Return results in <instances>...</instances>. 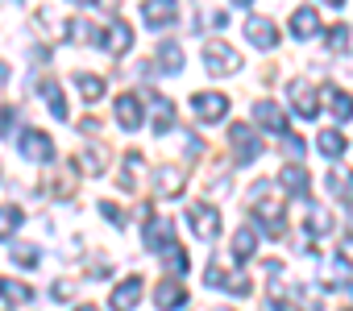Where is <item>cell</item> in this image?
<instances>
[{
	"instance_id": "cell-25",
	"label": "cell",
	"mask_w": 353,
	"mask_h": 311,
	"mask_svg": "<svg viewBox=\"0 0 353 311\" xmlns=\"http://www.w3.org/2000/svg\"><path fill=\"white\" fill-rule=\"evenodd\" d=\"M254 249H258V233H254V228H241V233L233 237V261H250Z\"/></svg>"
},
{
	"instance_id": "cell-41",
	"label": "cell",
	"mask_w": 353,
	"mask_h": 311,
	"mask_svg": "<svg viewBox=\"0 0 353 311\" xmlns=\"http://www.w3.org/2000/svg\"><path fill=\"white\" fill-rule=\"evenodd\" d=\"M100 125H96V116H88V120H79V133H96Z\"/></svg>"
},
{
	"instance_id": "cell-1",
	"label": "cell",
	"mask_w": 353,
	"mask_h": 311,
	"mask_svg": "<svg viewBox=\"0 0 353 311\" xmlns=\"http://www.w3.org/2000/svg\"><path fill=\"white\" fill-rule=\"evenodd\" d=\"M250 195H254V216L266 220V237H283L287 233V224H283V200L270 191V183H258Z\"/></svg>"
},
{
	"instance_id": "cell-18",
	"label": "cell",
	"mask_w": 353,
	"mask_h": 311,
	"mask_svg": "<svg viewBox=\"0 0 353 311\" xmlns=\"http://www.w3.org/2000/svg\"><path fill=\"white\" fill-rule=\"evenodd\" d=\"M320 100L328 104V112H332L336 120H349V116H353V96H349V92H341V87L328 83V87L320 92Z\"/></svg>"
},
{
	"instance_id": "cell-45",
	"label": "cell",
	"mask_w": 353,
	"mask_h": 311,
	"mask_svg": "<svg viewBox=\"0 0 353 311\" xmlns=\"http://www.w3.org/2000/svg\"><path fill=\"white\" fill-rule=\"evenodd\" d=\"M0 75H5V67H0Z\"/></svg>"
},
{
	"instance_id": "cell-39",
	"label": "cell",
	"mask_w": 353,
	"mask_h": 311,
	"mask_svg": "<svg viewBox=\"0 0 353 311\" xmlns=\"http://www.w3.org/2000/svg\"><path fill=\"white\" fill-rule=\"evenodd\" d=\"M341 261H345V266H353V237H345V241H341Z\"/></svg>"
},
{
	"instance_id": "cell-2",
	"label": "cell",
	"mask_w": 353,
	"mask_h": 311,
	"mask_svg": "<svg viewBox=\"0 0 353 311\" xmlns=\"http://www.w3.org/2000/svg\"><path fill=\"white\" fill-rule=\"evenodd\" d=\"M204 67H208L212 75H233V71L241 67V54H237L233 46H225V42H208V46H204Z\"/></svg>"
},
{
	"instance_id": "cell-44",
	"label": "cell",
	"mask_w": 353,
	"mask_h": 311,
	"mask_svg": "<svg viewBox=\"0 0 353 311\" xmlns=\"http://www.w3.org/2000/svg\"><path fill=\"white\" fill-rule=\"evenodd\" d=\"M233 5H250V0H233Z\"/></svg>"
},
{
	"instance_id": "cell-35",
	"label": "cell",
	"mask_w": 353,
	"mask_h": 311,
	"mask_svg": "<svg viewBox=\"0 0 353 311\" xmlns=\"http://www.w3.org/2000/svg\"><path fill=\"white\" fill-rule=\"evenodd\" d=\"M349 46V25H332L328 30V50H345Z\"/></svg>"
},
{
	"instance_id": "cell-23",
	"label": "cell",
	"mask_w": 353,
	"mask_h": 311,
	"mask_svg": "<svg viewBox=\"0 0 353 311\" xmlns=\"http://www.w3.org/2000/svg\"><path fill=\"white\" fill-rule=\"evenodd\" d=\"M345 145H349V141H345L336 129H324V133L316 137V149L324 153V158H341V153H345Z\"/></svg>"
},
{
	"instance_id": "cell-13",
	"label": "cell",
	"mask_w": 353,
	"mask_h": 311,
	"mask_svg": "<svg viewBox=\"0 0 353 311\" xmlns=\"http://www.w3.org/2000/svg\"><path fill=\"white\" fill-rule=\"evenodd\" d=\"M316 100H320V92H316L307 79H295V83H291V104H295V112H299V116H307V120H312V116H316V108H320Z\"/></svg>"
},
{
	"instance_id": "cell-21",
	"label": "cell",
	"mask_w": 353,
	"mask_h": 311,
	"mask_svg": "<svg viewBox=\"0 0 353 311\" xmlns=\"http://www.w3.org/2000/svg\"><path fill=\"white\" fill-rule=\"evenodd\" d=\"M42 96H46V108H50V116L67 120V100H63V87H59L54 79H42Z\"/></svg>"
},
{
	"instance_id": "cell-29",
	"label": "cell",
	"mask_w": 353,
	"mask_h": 311,
	"mask_svg": "<svg viewBox=\"0 0 353 311\" xmlns=\"http://www.w3.org/2000/svg\"><path fill=\"white\" fill-rule=\"evenodd\" d=\"M170 125H174V104L154 96V133H170Z\"/></svg>"
},
{
	"instance_id": "cell-17",
	"label": "cell",
	"mask_w": 353,
	"mask_h": 311,
	"mask_svg": "<svg viewBox=\"0 0 353 311\" xmlns=\"http://www.w3.org/2000/svg\"><path fill=\"white\" fill-rule=\"evenodd\" d=\"M291 34H295V38H316V34H320V13H316L312 5L295 9V13H291Z\"/></svg>"
},
{
	"instance_id": "cell-20",
	"label": "cell",
	"mask_w": 353,
	"mask_h": 311,
	"mask_svg": "<svg viewBox=\"0 0 353 311\" xmlns=\"http://www.w3.org/2000/svg\"><path fill=\"white\" fill-rule=\"evenodd\" d=\"M279 183L295 195V200H307V171L299 167V162H291V167H283V175H279Z\"/></svg>"
},
{
	"instance_id": "cell-34",
	"label": "cell",
	"mask_w": 353,
	"mask_h": 311,
	"mask_svg": "<svg viewBox=\"0 0 353 311\" xmlns=\"http://www.w3.org/2000/svg\"><path fill=\"white\" fill-rule=\"evenodd\" d=\"M13 261H17L21 270H34V266H38V249H34V245H13Z\"/></svg>"
},
{
	"instance_id": "cell-4",
	"label": "cell",
	"mask_w": 353,
	"mask_h": 311,
	"mask_svg": "<svg viewBox=\"0 0 353 311\" xmlns=\"http://www.w3.org/2000/svg\"><path fill=\"white\" fill-rule=\"evenodd\" d=\"M229 141H233V149H237V167H250V162H258L262 141H258V133H254L250 125H233V129H229Z\"/></svg>"
},
{
	"instance_id": "cell-9",
	"label": "cell",
	"mask_w": 353,
	"mask_h": 311,
	"mask_svg": "<svg viewBox=\"0 0 353 311\" xmlns=\"http://www.w3.org/2000/svg\"><path fill=\"white\" fill-rule=\"evenodd\" d=\"M245 38H250L258 50H274V46H279V30H274L270 17H250V21H245Z\"/></svg>"
},
{
	"instance_id": "cell-3",
	"label": "cell",
	"mask_w": 353,
	"mask_h": 311,
	"mask_svg": "<svg viewBox=\"0 0 353 311\" xmlns=\"http://www.w3.org/2000/svg\"><path fill=\"white\" fill-rule=\"evenodd\" d=\"M188 224H192V233H196L200 241H212V237L221 233V212H216L212 204H192V208H188Z\"/></svg>"
},
{
	"instance_id": "cell-11",
	"label": "cell",
	"mask_w": 353,
	"mask_h": 311,
	"mask_svg": "<svg viewBox=\"0 0 353 311\" xmlns=\"http://www.w3.org/2000/svg\"><path fill=\"white\" fill-rule=\"evenodd\" d=\"M154 303H158V311H179L188 303V290L179 286V278H166V282H158Z\"/></svg>"
},
{
	"instance_id": "cell-28",
	"label": "cell",
	"mask_w": 353,
	"mask_h": 311,
	"mask_svg": "<svg viewBox=\"0 0 353 311\" xmlns=\"http://www.w3.org/2000/svg\"><path fill=\"white\" fill-rule=\"evenodd\" d=\"M75 87L83 92V100H88V104H96V100L104 96V79H100V75H88V71H79V75H75Z\"/></svg>"
},
{
	"instance_id": "cell-43",
	"label": "cell",
	"mask_w": 353,
	"mask_h": 311,
	"mask_svg": "<svg viewBox=\"0 0 353 311\" xmlns=\"http://www.w3.org/2000/svg\"><path fill=\"white\" fill-rule=\"evenodd\" d=\"M75 311H96V307H92V303H83V307H75Z\"/></svg>"
},
{
	"instance_id": "cell-14",
	"label": "cell",
	"mask_w": 353,
	"mask_h": 311,
	"mask_svg": "<svg viewBox=\"0 0 353 311\" xmlns=\"http://www.w3.org/2000/svg\"><path fill=\"white\" fill-rule=\"evenodd\" d=\"M141 286H145V282H141V274H129V278L112 290V299H108V303H112V311H133V307H137Z\"/></svg>"
},
{
	"instance_id": "cell-19",
	"label": "cell",
	"mask_w": 353,
	"mask_h": 311,
	"mask_svg": "<svg viewBox=\"0 0 353 311\" xmlns=\"http://www.w3.org/2000/svg\"><path fill=\"white\" fill-rule=\"evenodd\" d=\"M328 191H332V200L353 204V171L349 167H332L328 171Z\"/></svg>"
},
{
	"instance_id": "cell-24",
	"label": "cell",
	"mask_w": 353,
	"mask_h": 311,
	"mask_svg": "<svg viewBox=\"0 0 353 311\" xmlns=\"http://www.w3.org/2000/svg\"><path fill=\"white\" fill-rule=\"evenodd\" d=\"M21 220H26V212H21L17 204H5V208H0V241H9V237L21 228Z\"/></svg>"
},
{
	"instance_id": "cell-26",
	"label": "cell",
	"mask_w": 353,
	"mask_h": 311,
	"mask_svg": "<svg viewBox=\"0 0 353 311\" xmlns=\"http://www.w3.org/2000/svg\"><path fill=\"white\" fill-rule=\"evenodd\" d=\"M0 294H5V303H30L34 299V290L26 286V282H17V278H0Z\"/></svg>"
},
{
	"instance_id": "cell-7",
	"label": "cell",
	"mask_w": 353,
	"mask_h": 311,
	"mask_svg": "<svg viewBox=\"0 0 353 311\" xmlns=\"http://www.w3.org/2000/svg\"><path fill=\"white\" fill-rule=\"evenodd\" d=\"M192 112H196L200 120H221V116L229 112V96H221V92H200V96H192Z\"/></svg>"
},
{
	"instance_id": "cell-15",
	"label": "cell",
	"mask_w": 353,
	"mask_h": 311,
	"mask_svg": "<svg viewBox=\"0 0 353 311\" xmlns=\"http://www.w3.org/2000/svg\"><path fill=\"white\" fill-rule=\"evenodd\" d=\"M117 125H121L125 133H133V129L141 125V100H137L133 92L117 96Z\"/></svg>"
},
{
	"instance_id": "cell-36",
	"label": "cell",
	"mask_w": 353,
	"mask_h": 311,
	"mask_svg": "<svg viewBox=\"0 0 353 311\" xmlns=\"http://www.w3.org/2000/svg\"><path fill=\"white\" fill-rule=\"evenodd\" d=\"M283 149L291 153V162H299V158H303V141H299L295 133H283Z\"/></svg>"
},
{
	"instance_id": "cell-6",
	"label": "cell",
	"mask_w": 353,
	"mask_h": 311,
	"mask_svg": "<svg viewBox=\"0 0 353 311\" xmlns=\"http://www.w3.org/2000/svg\"><path fill=\"white\" fill-rule=\"evenodd\" d=\"M141 17H145L150 30H166V25H174V17H179V0H145Z\"/></svg>"
},
{
	"instance_id": "cell-5",
	"label": "cell",
	"mask_w": 353,
	"mask_h": 311,
	"mask_svg": "<svg viewBox=\"0 0 353 311\" xmlns=\"http://www.w3.org/2000/svg\"><path fill=\"white\" fill-rule=\"evenodd\" d=\"M17 145H21L26 158H34V162H54V153H59V149H54V141H50L42 129H26Z\"/></svg>"
},
{
	"instance_id": "cell-37",
	"label": "cell",
	"mask_w": 353,
	"mask_h": 311,
	"mask_svg": "<svg viewBox=\"0 0 353 311\" xmlns=\"http://www.w3.org/2000/svg\"><path fill=\"white\" fill-rule=\"evenodd\" d=\"M13 125H17V108H0V133H13Z\"/></svg>"
},
{
	"instance_id": "cell-27",
	"label": "cell",
	"mask_w": 353,
	"mask_h": 311,
	"mask_svg": "<svg viewBox=\"0 0 353 311\" xmlns=\"http://www.w3.org/2000/svg\"><path fill=\"white\" fill-rule=\"evenodd\" d=\"M104 158H108V149H104V145H88V149L79 153V171L100 175V171H104Z\"/></svg>"
},
{
	"instance_id": "cell-30",
	"label": "cell",
	"mask_w": 353,
	"mask_h": 311,
	"mask_svg": "<svg viewBox=\"0 0 353 311\" xmlns=\"http://www.w3.org/2000/svg\"><path fill=\"white\" fill-rule=\"evenodd\" d=\"M141 153H129V158H125V171H121V187L125 191H137V179H141Z\"/></svg>"
},
{
	"instance_id": "cell-42",
	"label": "cell",
	"mask_w": 353,
	"mask_h": 311,
	"mask_svg": "<svg viewBox=\"0 0 353 311\" xmlns=\"http://www.w3.org/2000/svg\"><path fill=\"white\" fill-rule=\"evenodd\" d=\"M324 5H332V9H341V5H345V0H324Z\"/></svg>"
},
{
	"instance_id": "cell-40",
	"label": "cell",
	"mask_w": 353,
	"mask_h": 311,
	"mask_svg": "<svg viewBox=\"0 0 353 311\" xmlns=\"http://www.w3.org/2000/svg\"><path fill=\"white\" fill-rule=\"evenodd\" d=\"M50 294H54V299H67V294H71V282H54Z\"/></svg>"
},
{
	"instance_id": "cell-38",
	"label": "cell",
	"mask_w": 353,
	"mask_h": 311,
	"mask_svg": "<svg viewBox=\"0 0 353 311\" xmlns=\"http://www.w3.org/2000/svg\"><path fill=\"white\" fill-rule=\"evenodd\" d=\"M100 212H104V216H108L112 224H125V216H121V208H117V204H108V200H100Z\"/></svg>"
},
{
	"instance_id": "cell-33",
	"label": "cell",
	"mask_w": 353,
	"mask_h": 311,
	"mask_svg": "<svg viewBox=\"0 0 353 311\" xmlns=\"http://www.w3.org/2000/svg\"><path fill=\"white\" fill-rule=\"evenodd\" d=\"M328 228H332V216L320 212V208H307V233H312V237H324Z\"/></svg>"
},
{
	"instance_id": "cell-47",
	"label": "cell",
	"mask_w": 353,
	"mask_h": 311,
	"mask_svg": "<svg viewBox=\"0 0 353 311\" xmlns=\"http://www.w3.org/2000/svg\"><path fill=\"white\" fill-rule=\"evenodd\" d=\"M221 311H225V307H221Z\"/></svg>"
},
{
	"instance_id": "cell-12",
	"label": "cell",
	"mask_w": 353,
	"mask_h": 311,
	"mask_svg": "<svg viewBox=\"0 0 353 311\" xmlns=\"http://www.w3.org/2000/svg\"><path fill=\"white\" fill-rule=\"evenodd\" d=\"M100 46H104L108 54H125V50L133 46V30H129V21H112V25L100 34Z\"/></svg>"
},
{
	"instance_id": "cell-10",
	"label": "cell",
	"mask_w": 353,
	"mask_h": 311,
	"mask_svg": "<svg viewBox=\"0 0 353 311\" xmlns=\"http://www.w3.org/2000/svg\"><path fill=\"white\" fill-rule=\"evenodd\" d=\"M254 120L270 133H287V112L274 100H254Z\"/></svg>"
},
{
	"instance_id": "cell-16",
	"label": "cell",
	"mask_w": 353,
	"mask_h": 311,
	"mask_svg": "<svg viewBox=\"0 0 353 311\" xmlns=\"http://www.w3.org/2000/svg\"><path fill=\"white\" fill-rule=\"evenodd\" d=\"M204 282H208V286H229L233 294H250V278H245V274H229V270H221V266H208V270H204Z\"/></svg>"
},
{
	"instance_id": "cell-22",
	"label": "cell",
	"mask_w": 353,
	"mask_h": 311,
	"mask_svg": "<svg viewBox=\"0 0 353 311\" xmlns=\"http://www.w3.org/2000/svg\"><path fill=\"white\" fill-rule=\"evenodd\" d=\"M170 245V224L166 220H145V249H166Z\"/></svg>"
},
{
	"instance_id": "cell-32",
	"label": "cell",
	"mask_w": 353,
	"mask_h": 311,
	"mask_svg": "<svg viewBox=\"0 0 353 311\" xmlns=\"http://www.w3.org/2000/svg\"><path fill=\"white\" fill-rule=\"evenodd\" d=\"M162 253H166V266H170V274H188V270H192V266H188V253H183V245H174V241H170Z\"/></svg>"
},
{
	"instance_id": "cell-8",
	"label": "cell",
	"mask_w": 353,
	"mask_h": 311,
	"mask_svg": "<svg viewBox=\"0 0 353 311\" xmlns=\"http://www.w3.org/2000/svg\"><path fill=\"white\" fill-rule=\"evenodd\" d=\"M183 183H188L183 167H158V175H154V191H158V200H174V195L183 191Z\"/></svg>"
},
{
	"instance_id": "cell-31",
	"label": "cell",
	"mask_w": 353,
	"mask_h": 311,
	"mask_svg": "<svg viewBox=\"0 0 353 311\" xmlns=\"http://www.w3.org/2000/svg\"><path fill=\"white\" fill-rule=\"evenodd\" d=\"M158 58H162V71H170V75L183 67V50L174 46V42H162V46H158Z\"/></svg>"
},
{
	"instance_id": "cell-46",
	"label": "cell",
	"mask_w": 353,
	"mask_h": 311,
	"mask_svg": "<svg viewBox=\"0 0 353 311\" xmlns=\"http://www.w3.org/2000/svg\"><path fill=\"white\" fill-rule=\"evenodd\" d=\"M79 5H83V0H79Z\"/></svg>"
}]
</instances>
